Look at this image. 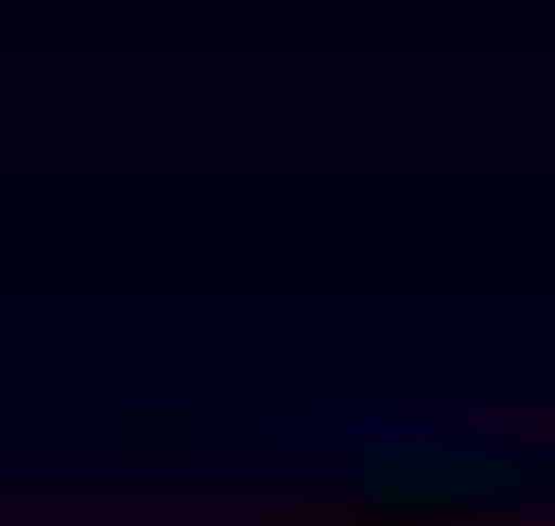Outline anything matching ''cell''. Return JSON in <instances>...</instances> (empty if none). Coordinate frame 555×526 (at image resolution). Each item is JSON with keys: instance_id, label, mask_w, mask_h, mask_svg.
<instances>
[]
</instances>
